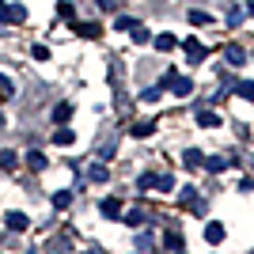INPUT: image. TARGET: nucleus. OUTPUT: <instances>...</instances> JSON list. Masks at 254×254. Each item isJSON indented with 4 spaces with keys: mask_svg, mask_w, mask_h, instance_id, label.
<instances>
[{
    "mask_svg": "<svg viewBox=\"0 0 254 254\" xmlns=\"http://www.w3.org/2000/svg\"><path fill=\"white\" fill-rule=\"evenodd\" d=\"M0 19H8V23H23V19H27V11H23L19 4H8V8H0Z\"/></svg>",
    "mask_w": 254,
    "mask_h": 254,
    "instance_id": "nucleus-1",
    "label": "nucleus"
},
{
    "mask_svg": "<svg viewBox=\"0 0 254 254\" xmlns=\"http://www.w3.org/2000/svg\"><path fill=\"white\" fill-rule=\"evenodd\" d=\"M8 228H11V232H27L31 224H27V216H23V212H8Z\"/></svg>",
    "mask_w": 254,
    "mask_h": 254,
    "instance_id": "nucleus-2",
    "label": "nucleus"
},
{
    "mask_svg": "<svg viewBox=\"0 0 254 254\" xmlns=\"http://www.w3.org/2000/svg\"><path fill=\"white\" fill-rule=\"evenodd\" d=\"M103 216H110V220L122 216V201H118V197H106V201H103Z\"/></svg>",
    "mask_w": 254,
    "mask_h": 254,
    "instance_id": "nucleus-3",
    "label": "nucleus"
},
{
    "mask_svg": "<svg viewBox=\"0 0 254 254\" xmlns=\"http://www.w3.org/2000/svg\"><path fill=\"white\" fill-rule=\"evenodd\" d=\"M182 46H186V53H190V61H201L205 53H209L205 46H197V42H193V38H190V42H182Z\"/></svg>",
    "mask_w": 254,
    "mask_h": 254,
    "instance_id": "nucleus-4",
    "label": "nucleus"
},
{
    "mask_svg": "<svg viewBox=\"0 0 254 254\" xmlns=\"http://www.w3.org/2000/svg\"><path fill=\"white\" fill-rule=\"evenodd\" d=\"M175 46H179L175 34H159V38H156V50H175Z\"/></svg>",
    "mask_w": 254,
    "mask_h": 254,
    "instance_id": "nucleus-5",
    "label": "nucleus"
},
{
    "mask_svg": "<svg viewBox=\"0 0 254 254\" xmlns=\"http://www.w3.org/2000/svg\"><path fill=\"white\" fill-rule=\"evenodd\" d=\"M205 239H209V243H220V239H224V228H220V224H209V228H205Z\"/></svg>",
    "mask_w": 254,
    "mask_h": 254,
    "instance_id": "nucleus-6",
    "label": "nucleus"
},
{
    "mask_svg": "<svg viewBox=\"0 0 254 254\" xmlns=\"http://www.w3.org/2000/svg\"><path fill=\"white\" fill-rule=\"evenodd\" d=\"M72 129H57V133H53V144H72Z\"/></svg>",
    "mask_w": 254,
    "mask_h": 254,
    "instance_id": "nucleus-7",
    "label": "nucleus"
},
{
    "mask_svg": "<svg viewBox=\"0 0 254 254\" xmlns=\"http://www.w3.org/2000/svg\"><path fill=\"white\" fill-rule=\"evenodd\" d=\"M76 31L84 34V38H99V27H95V23H76Z\"/></svg>",
    "mask_w": 254,
    "mask_h": 254,
    "instance_id": "nucleus-8",
    "label": "nucleus"
},
{
    "mask_svg": "<svg viewBox=\"0 0 254 254\" xmlns=\"http://www.w3.org/2000/svg\"><path fill=\"white\" fill-rule=\"evenodd\" d=\"M228 61H232V64H243V61H247V53L239 50V46H228Z\"/></svg>",
    "mask_w": 254,
    "mask_h": 254,
    "instance_id": "nucleus-9",
    "label": "nucleus"
},
{
    "mask_svg": "<svg viewBox=\"0 0 254 254\" xmlns=\"http://www.w3.org/2000/svg\"><path fill=\"white\" fill-rule=\"evenodd\" d=\"M216 122H220V118L212 114V110H201V114H197V126H205V129H209V126H216Z\"/></svg>",
    "mask_w": 254,
    "mask_h": 254,
    "instance_id": "nucleus-10",
    "label": "nucleus"
},
{
    "mask_svg": "<svg viewBox=\"0 0 254 254\" xmlns=\"http://www.w3.org/2000/svg\"><path fill=\"white\" fill-rule=\"evenodd\" d=\"M87 179H91V182H106V167H99V163H95V167H87Z\"/></svg>",
    "mask_w": 254,
    "mask_h": 254,
    "instance_id": "nucleus-11",
    "label": "nucleus"
},
{
    "mask_svg": "<svg viewBox=\"0 0 254 254\" xmlns=\"http://www.w3.org/2000/svg\"><path fill=\"white\" fill-rule=\"evenodd\" d=\"M0 167H4V171H15V152H0Z\"/></svg>",
    "mask_w": 254,
    "mask_h": 254,
    "instance_id": "nucleus-12",
    "label": "nucleus"
},
{
    "mask_svg": "<svg viewBox=\"0 0 254 254\" xmlns=\"http://www.w3.org/2000/svg\"><path fill=\"white\" fill-rule=\"evenodd\" d=\"M152 129H156L152 122H137V126H133V137H148Z\"/></svg>",
    "mask_w": 254,
    "mask_h": 254,
    "instance_id": "nucleus-13",
    "label": "nucleus"
},
{
    "mask_svg": "<svg viewBox=\"0 0 254 254\" xmlns=\"http://www.w3.org/2000/svg\"><path fill=\"white\" fill-rule=\"evenodd\" d=\"M27 163H31L34 171H42V167H46V156H42V152H31V156H27Z\"/></svg>",
    "mask_w": 254,
    "mask_h": 254,
    "instance_id": "nucleus-14",
    "label": "nucleus"
},
{
    "mask_svg": "<svg viewBox=\"0 0 254 254\" xmlns=\"http://www.w3.org/2000/svg\"><path fill=\"white\" fill-rule=\"evenodd\" d=\"M68 114H72V106H68V103H61L57 110H53V118H57V122H68Z\"/></svg>",
    "mask_w": 254,
    "mask_h": 254,
    "instance_id": "nucleus-15",
    "label": "nucleus"
},
{
    "mask_svg": "<svg viewBox=\"0 0 254 254\" xmlns=\"http://www.w3.org/2000/svg\"><path fill=\"white\" fill-rule=\"evenodd\" d=\"M53 205H57V209H64V205H68V190H61V193H53Z\"/></svg>",
    "mask_w": 254,
    "mask_h": 254,
    "instance_id": "nucleus-16",
    "label": "nucleus"
},
{
    "mask_svg": "<svg viewBox=\"0 0 254 254\" xmlns=\"http://www.w3.org/2000/svg\"><path fill=\"white\" fill-rule=\"evenodd\" d=\"M133 27H137V23L129 19V15H122V19H118V31H133Z\"/></svg>",
    "mask_w": 254,
    "mask_h": 254,
    "instance_id": "nucleus-17",
    "label": "nucleus"
},
{
    "mask_svg": "<svg viewBox=\"0 0 254 254\" xmlns=\"http://www.w3.org/2000/svg\"><path fill=\"white\" fill-rule=\"evenodd\" d=\"M0 8H4V0H0Z\"/></svg>",
    "mask_w": 254,
    "mask_h": 254,
    "instance_id": "nucleus-18",
    "label": "nucleus"
}]
</instances>
